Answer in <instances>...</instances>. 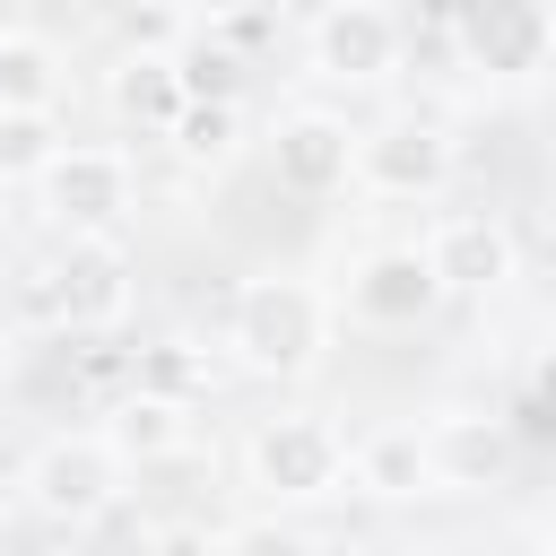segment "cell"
<instances>
[{
	"label": "cell",
	"instance_id": "6da1fadb",
	"mask_svg": "<svg viewBox=\"0 0 556 556\" xmlns=\"http://www.w3.org/2000/svg\"><path fill=\"white\" fill-rule=\"evenodd\" d=\"M330 348V295L313 278H287V269H261L235 287L226 304V356L243 374H269V382H295L313 374Z\"/></svg>",
	"mask_w": 556,
	"mask_h": 556
},
{
	"label": "cell",
	"instance_id": "7a4b0ae2",
	"mask_svg": "<svg viewBox=\"0 0 556 556\" xmlns=\"http://www.w3.org/2000/svg\"><path fill=\"white\" fill-rule=\"evenodd\" d=\"M243 486L269 504H321L348 486V443L321 417H261L243 434Z\"/></svg>",
	"mask_w": 556,
	"mask_h": 556
},
{
	"label": "cell",
	"instance_id": "3957f363",
	"mask_svg": "<svg viewBox=\"0 0 556 556\" xmlns=\"http://www.w3.org/2000/svg\"><path fill=\"white\" fill-rule=\"evenodd\" d=\"M452 174H460V148H452V130L426 122V113H391V122L356 130L348 182H356L365 200H434V191H452Z\"/></svg>",
	"mask_w": 556,
	"mask_h": 556
},
{
	"label": "cell",
	"instance_id": "277c9868",
	"mask_svg": "<svg viewBox=\"0 0 556 556\" xmlns=\"http://www.w3.org/2000/svg\"><path fill=\"white\" fill-rule=\"evenodd\" d=\"M122 452L104 443V426H87V434H52L35 460H26V504L43 513V521H104L113 513V495H122Z\"/></svg>",
	"mask_w": 556,
	"mask_h": 556
},
{
	"label": "cell",
	"instance_id": "5b68a950",
	"mask_svg": "<svg viewBox=\"0 0 556 556\" xmlns=\"http://www.w3.org/2000/svg\"><path fill=\"white\" fill-rule=\"evenodd\" d=\"M460 61L495 87H521L556 61V9L547 0H460Z\"/></svg>",
	"mask_w": 556,
	"mask_h": 556
},
{
	"label": "cell",
	"instance_id": "8992f818",
	"mask_svg": "<svg viewBox=\"0 0 556 556\" xmlns=\"http://www.w3.org/2000/svg\"><path fill=\"white\" fill-rule=\"evenodd\" d=\"M35 191H43V208H52L61 235H113V226L130 217V156L70 139V148L35 174Z\"/></svg>",
	"mask_w": 556,
	"mask_h": 556
},
{
	"label": "cell",
	"instance_id": "52a82bcc",
	"mask_svg": "<svg viewBox=\"0 0 556 556\" xmlns=\"http://www.w3.org/2000/svg\"><path fill=\"white\" fill-rule=\"evenodd\" d=\"M426 261L443 278V295H504L513 269H521V243L495 208H452L426 226Z\"/></svg>",
	"mask_w": 556,
	"mask_h": 556
},
{
	"label": "cell",
	"instance_id": "ba28073f",
	"mask_svg": "<svg viewBox=\"0 0 556 556\" xmlns=\"http://www.w3.org/2000/svg\"><path fill=\"white\" fill-rule=\"evenodd\" d=\"M434 304H443V278H434L426 243H382L348 269V321H365V330H417Z\"/></svg>",
	"mask_w": 556,
	"mask_h": 556
},
{
	"label": "cell",
	"instance_id": "9c48e42d",
	"mask_svg": "<svg viewBox=\"0 0 556 556\" xmlns=\"http://www.w3.org/2000/svg\"><path fill=\"white\" fill-rule=\"evenodd\" d=\"M43 304H52L70 330H113V321L130 313V252H122L113 235H70Z\"/></svg>",
	"mask_w": 556,
	"mask_h": 556
},
{
	"label": "cell",
	"instance_id": "30bf717a",
	"mask_svg": "<svg viewBox=\"0 0 556 556\" xmlns=\"http://www.w3.org/2000/svg\"><path fill=\"white\" fill-rule=\"evenodd\" d=\"M313 70L339 78V87H374L400 70V17L374 9V0H330L313 17Z\"/></svg>",
	"mask_w": 556,
	"mask_h": 556
},
{
	"label": "cell",
	"instance_id": "8fae6325",
	"mask_svg": "<svg viewBox=\"0 0 556 556\" xmlns=\"http://www.w3.org/2000/svg\"><path fill=\"white\" fill-rule=\"evenodd\" d=\"M426 460H434V495H478L513 469V434L486 408H443L426 417Z\"/></svg>",
	"mask_w": 556,
	"mask_h": 556
},
{
	"label": "cell",
	"instance_id": "7c38bea8",
	"mask_svg": "<svg viewBox=\"0 0 556 556\" xmlns=\"http://www.w3.org/2000/svg\"><path fill=\"white\" fill-rule=\"evenodd\" d=\"M269 165H278V182H287V191L321 200V191H339V182H348V165H356V130H348L339 113H287V122H278V139H269Z\"/></svg>",
	"mask_w": 556,
	"mask_h": 556
},
{
	"label": "cell",
	"instance_id": "4fadbf2b",
	"mask_svg": "<svg viewBox=\"0 0 556 556\" xmlns=\"http://www.w3.org/2000/svg\"><path fill=\"white\" fill-rule=\"evenodd\" d=\"M348 486L374 504H417L434 495V460H426V426H374L348 443Z\"/></svg>",
	"mask_w": 556,
	"mask_h": 556
},
{
	"label": "cell",
	"instance_id": "5bb4252c",
	"mask_svg": "<svg viewBox=\"0 0 556 556\" xmlns=\"http://www.w3.org/2000/svg\"><path fill=\"white\" fill-rule=\"evenodd\" d=\"M104 104L122 122H139V130H174V113L191 104L182 96V61L174 52H122L113 78H104Z\"/></svg>",
	"mask_w": 556,
	"mask_h": 556
},
{
	"label": "cell",
	"instance_id": "9a60e30c",
	"mask_svg": "<svg viewBox=\"0 0 556 556\" xmlns=\"http://www.w3.org/2000/svg\"><path fill=\"white\" fill-rule=\"evenodd\" d=\"M104 443H113L122 460H139V469H148V460H174V452L191 443V408L130 382V391L113 400V417H104Z\"/></svg>",
	"mask_w": 556,
	"mask_h": 556
},
{
	"label": "cell",
	"instance_id": "2e32d148",
	"mask_svg": "<svg viewBox=\"0 0 556 556\" xmlns=\"http://www.w3.org/2000/svg\"><path fill=\"white\" fill-rule=\"evenodd\" d=\"M70 87L61 70V43L52 35H0V104H26V113H52V96Z\"/></svg>",
	"mask_w": 556,
	"mask_h": 556
},
{
	"label": "cell",
	"instance_id": "e0dca14e",
	"mask_svg": "<svg viewBox=\"0 0 556 556\" xmlns=\"http://www.w3.org/2000/svg\"><path fill=\"white\" fill-rule=\"evenodd\" d=\"M165 139H174V156H182L191 174H226V165L243 156V113H235V104H182Z\"/></svg>",
	"mask_w": 556,
	"mask_h": 556
},
{
	"label": "cell",
	"instance_id": "ac0fdd59",
	"mask_svg": "<svg viewBox=\"0 0 556 556\" xmlns=\"http://www.w3.org/2000/svg\"><path fill=\"white\" fill-rule=\"evenodd\" d=\"M61 148H70V139H61V122H52V113L0 104V182H35Z\"/></svg>",
	"mask_w": 556,
	"mask_h": 556
},
{
	"label": "cell",
	"instance_id": "d6986e66",
	"mask_svg": "<svg viewBox=\"0 0 556 556\" xmlns=\"http://www.w3.org/2000/svg\"><path fill=\"white\" fill-rule=\"evenodd\" d=\"M174 61H182V96H191V104H235V78H243V61H235L226 43H182Z\"/></svg>",
	"mask_w": 556,
	"mask_h": 556
},
{
	"label": "cell",
	"instance_id": "ffe728a7",
	"mask_svg": "<svg viewBox=\"0 0 556 556\" xmlns=\"http://www.w3.org/2000/svg\"><path fill=\"white\" fill-rule=\"evenodd\" d=\"M217 556H321L295 521H278V513H252V521H235V530H217Z\"/></svg>",
	"mask_w": 556,
	"mask_h": 556
},
{
	"label": "cell",
	"instance_id": "44dd1931",
	"mask_svg": "<svg viewBox=\"0 0 556 556\" xmlns=\"http://www.w3.org/2000/svg\"><path fill=\"white\" fill-rule=\"evenodd\" d=\"M139 391H165V400H182V408H191V400L208 391V374H200L182 348H148V356H139Z\"/></svg>",
	"mask_w": 556,
	"mask_h": 556
},
{
	"label": "cell",
	"instance_id": "7402d4cb",
	"mask_svg": "<svg viewBox=\"0 0 556 556\" xmlns=\"http://www.w3.org/2000/svg\"><path fill=\"white\" fill-rule=\"evenodd\" d=\"M148 556H217V539L191 530V521H174V530H148Z\"/></svg>",
	"mask_w": 556,
	"mask_h": 556
},
{
	"label": "cell",
	"instance_id": "603a6c76",
	"mask_svg": "<svg viewBox=\"0 0 556 556\" xmlns=\"http://www.w3.org/2000/svg\"><path fill=\"white\" fill-rule=\"evenodd\" d=\"M156 9H165V17H226L235 0H156Z\"/></svg>",
	"mask_w": 556,
	"mask_h": 556
},
{
	"label": "cell",
	"instance_id": "cb8c5ba5",
	"mask_svg": "<svg viewBox=\"0 0 556 556\" xmlns=\"http://www.w3.org/2000/svg\"><path fill=\"white\" fill-rule=\"evenodd\" d=\"M26 17H35V0H0V35H26Z\"/></svg>",
	"mask_w": 556,
	"mask_h": 556
},
{
	"label": "cell",
	"instance_id": "d4e9b609",
	"mask_svg": "<svg viewBox=\"0 0 556 556\" xmlns=\"http://www.w3.org/2000/svg\"><path fill=\"white\" fill-rule=\"evenodd\" d=\"M539 547H547V556H556V495H547V504H539Z\"/></svg>",
	"mask_w": 556,
	"mask_h": 556
},
{
	"label": "cell",
	"instance_id": "484cf974",
	"mask_svg": "<svg viewBox=\"0 0 556 556\" xmlns=\"http://www.w3.org/2000/svg\"><path fill=\"white\" fill-rule=\"evenodd\" d=\"M539 400H556V348L539 356Z\"/></svg>",
	"mask_w": 556,
	"mask_h": 556
},
{
	"label": "cell",
	"instance_id": "4316f807",
	"mask_svg": "<svg viewBox=\"0 0 556 556\" xmlns=\"http://www.w3.org/2000/svg\"><path fill=\"white\" fill-rule=\"evenodd\" d=\"M469 556H504V547H469Z\"/></svg>",
	"mask_w": 556,
	"mask_h": 556
}]
</instances>
